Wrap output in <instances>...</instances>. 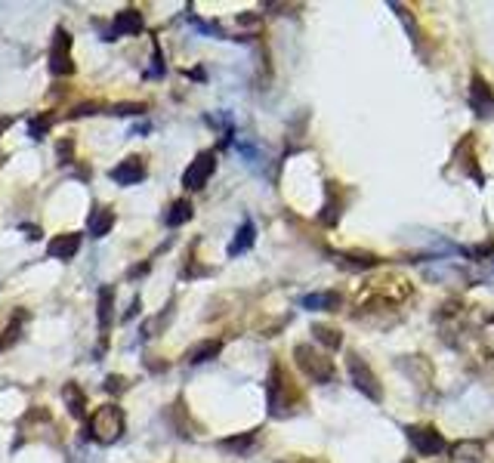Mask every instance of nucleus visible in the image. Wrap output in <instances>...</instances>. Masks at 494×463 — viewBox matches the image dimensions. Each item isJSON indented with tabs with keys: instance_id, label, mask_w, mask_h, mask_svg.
Segmentation results:
<instances>
[{
	"instance_id": "f257e3e1",
	"label": "nucleus",
	"mask_w": 494,
	"mask_h": 463,
	"mask_svg": "<svg viewBox=\"0 0 494 463\" xmlns=\"http://www.w3.org/2000/svg\"><path fill=\"white\" fill-rule=\"evenodd\" d=\"M86 429H90V438L99 444H111L121 438L124 432V411L117 405H102L96 414L90 417V423H86Z\"/></svg>"
},
{
	"instance_id": "f03ea898",
	"label": "nucleus",
	"mask_w": 494,
	"mask_h": 463,
	"mask_svg": "<svg viewBox=\"0 0 494 463\" xmlns=\"http://www.w3.org/2000/svg\"><path fill=\"white\" fill-rule=\"evenodd\" d=\"M294 358H296L300 370L309 377V380H315V383L333 380V364H331V358L321 355V352H315L312 346H303V343L294 346Z\"/></svg>"
},
{
	"instance_id": "7ed1b4c3",
	"label": "nucleus",
	"mask_w": 494,
	"mask_h": 463,
	"mask_svg": "<svg viewBox=\"0 0 494 463\" xmlns=\"http://www.w3.org/2000/svg\"><path fill=\"white\" fill-rule=\"evenodd\" d=\"M346 368H349V380H352V386H355L358 392L368 395L370 401H380L383 399L380 380H377V374L368 368V361H364L362 355H355V352H352V355L346 358Z\"/></svg>"
},
{
	"instance_id": "20e7f679",
	"label": "nucleus",
	"mask_w": 494,
	"mask_h": 463,
	"mask_svg": "<svg viewBox=\"0 0 494 463\" xmlns=\"http://www.w3.org/2000/svg\"><path fill=\"white\" fill-rule=\"evenodd\" d=\"M49 71L53 74H71L74 62H71V37L65 28H56V37L49 43Z\"/></svg>"
},
{
	"instance_id": "39448f33",
	"label": "nucleus",
	"mask_w": 494,
	"mask_h": 463,
	"mask_svg": "<svg viewBox=\"0 0 494 463\" xmlns=\"http://www.w3.org/2000/svg\"><path fill=\"white\" fill-rule=\"evenodd\" d=\"M213 170H216V158H213V152H201L189 167H185V173H183V185H185L189 191L204 189V185H207V179L213 176Z\"/></svg>"
},
{
	"instance_id": "423d86ee",
	"label": "nucleus",
	"mask_w": 494,
	"mask_h": 463,
	"mask_svg": "<svg viewBox=\"0 0 494 463\" xmlns=\"http://www.w3.org/2000/svg\"><path fill=\"white\" fill-rule=\"evenodd\" d=\"M408 442L414 444V451L423 457L442 454L445 451V438L436 432V426H408Z\"/></svg>"
},
{
	"instance_id": "0eeeda50",
	"label": "nucleus",
	"mask_w": 494,
	"mask_h": 463,
	"mask_svg": "<svg viewBox=\"0 0 494 463\" xmlns=\"http://www.w3.org/2000/svg\"><path fill=\"white\" fill-rule=\"evenodd\" d=\"M469 105L479 117H491L494 115V90L488 86V80L482 74H473L469 80Z\"/></svg>"
},
{
	"instance_id": "6e6552de",
	"label": "nucleus",
	"mask_w": 494,
	"mask_h": 463,
	"mask_svg": "<svg viewBox=\"0 0 494 463\" xmlns=\"http://www.w3.org/2000/svg\"><path fill=\"white\" fill-rule=\"evenodd\" d=\"M111 179L121 185H133V182H142L145 179V164H142V158H127L121 161V164L111 170Z\"/></svg>"
},
{
	"instance_id": "1a4fd4ad",
	"label": "nucleus",
	"mask_w": 494,
	"mask_h": 463,
	"mask_svg": "<svg viewBox=\"0 0 494 463\" xmlns=\"http://www.w3.org/2000/svg\"><path fill=\"white\" fill-rule=\"evenodd\" d=\"M78 250H80V235H78V232L56 235V238L49 241V247H47V253H49L53 259H71Z\"/></svg>"
},
{
	"instance_id": "9d476101",
	"label": "nucleus",
	"mask_w": 494,
	"mask_h": 463,
	"mask_svg": "<svg viewBox=\"0 0 494 463\" xmlns=\"http://www.w3.org/2000/svg\"><path fill=\"white\" fill-rule=\"evenodd\" d=\"M253 241H257V226H253L250 219H244L238 226V232H235L232 244H228V257H241L244 250H250Z\"/></svg>"
},
{
	"instance_id": "9b49d317",
	"label": "nucleus",
	"mask_w": 494,
	"mask_h": 463,
	"mask_svg": "<svg viewBox=\"0 0 494 463\" xmlns=\"http://www.w3.org/2000/svg\"><path fill=\"white\" fill-rule=\"evenodd\" d=\"M142 31V12L139 10H121L115 19V34H139Z\"/></svg>"
},
{
	"instance_id": "f8f14e48",
	"label": "nucleus",
	"mask_w": 494,
	"mask_h": 463,
	"mask_svg": "<svg viewBox=\"0 0 494 463\" xmlns=\"http://www.w3.org/2000/svg\"><path fill=\"white\" fill-rule=\"evenodd\" d=\"M222 352V343L220 340H201L198 346H191L189 349V364H201V361H210V358H216Z\"/></svg>"
},
{
	"instance_id": "ddd939ff",
	"label": "nucleus",
	"mask_w": 494,
	"mask_h": 463,
	"mask_svg": "<svg viewBox=\"0 0 494 463\" xmlns=\"http://www.w3.org/2000/svg\"><path fill=\"white\" fill-rule=\"evenodd\" d=\"M111 226H115V213H111L108 207H96L90 216V222H86V228H90V235H96V238H102V235L111 232Z\"/></svg>"
},
{
	"instance_id": "4468645a",
	"label": "nucleus",
	"mask_w": 494,
	"mask_h": 463,
	"mask_svg": "<svg viewBox=\"0 0 494 463\" xmlns=\"http://www.w3.org/2000/svg\"><path fill=\"white\" fill-rule=\"evenodd\" d=\"M479 460H482L479 442H457L451 448V463H479Z\"/></svg>"
},
{
	"instance_id": "2eb2a0df",
	"label": "nucleus",
	"mask_w": 494,
	"mask_h": 463,
	"mask_svg": "<svg viewBox=\"0 0 494 463\" xmlns=\"http://www.w3.org/2000/svg\"><path fill=\"white\" fill-rule=\"evenodd\" d=\"M111 309H115V287H102L99 290V327L108 331L111 324Z\"/></svg>"
},
{
	"instance_id": "dca6fc26",
	"label": "nucleus",
	"mask_w": 494,
	"mask_h": 463,
	"mask_svg": "<svg viewBox=\"0 0 494 463\" xmlns=\"http://www.w3.org/2000/svg\"><path fill=\"white\" fill-rule=\"evenodd\" d=\"M312 333H315V340L318 343H325L327 349H340V343H343V337H340V331L337 327H327V324H312Z\"/></svg>"
},
{
	"instance_id": "f3484780",
	"label": "nucleus",
	"mask_w": 494,
	"mask_h": 463,
	"mask_svg": "<svg viewBox=\"0 0 494 463\" xmlns=\"http://www.w3.org/2000/svg\"><path fill=\"white\" fill-rule=\"evenodd\" d=\"M340 294H309L303 296V309H337Z\"/></svg>"
},
{
	"instance_id": "a211bd4d",
	"label": "nucleus",
	"mask_w": 494,
	"mask_h": 463,
	"mask_svg": "<svg viewBox=\"0 0 494 463\" xmlns=\"http://www.w3.org/2000/svg\"><path fill=\"white\" fill-rule=\"evenodd\" d=\"M185 219H191V204L189 201H173L170 213H167V226H183Z\"/></svg>"
},
{
	"instance_id": "6ab92c4d",
	"label": "nucleus",
	"mask_w": 494,
	"mask_h": 463,
	"mask_svg": "<svg viewBox=\"0 0 494 463\" xmlns=\"http://www.w3.org/2000/svg\"><path fill=\"white\" fill-rule=\"evenodd\" d=\"M65 401H68V411L74 414V417H84V392H80L78 386H65Z\"/></svg>"
},
{
	"instance_id": "aec40b11",
	"label": "nucleus",
	"mask_w": 494,
	"mask_h": 463,
	"mask_svg": "<svg viewBox=\"0 0 494 463\" xmlns=\"http://www.w3.org/2000/svg\"><path fill=\"white\" fill-rule=\"evenodd\" d=\"M253 438H257V432H244V436H235V438H222L220 448L222 451H247L253 444Z\"/></svg>"
},
{
	"instance_id": "412c9836",
	"label": "nucleus",
	"mask_w": 494,
	"mask_h": 463,
	"mask_svg": "<svg viewBox=\"0 0 494 463\" xmlns=\"http://www.w3.org/2000/svg\"><path fill=\"white\" fill-rule=\"evenodd\" d=\"M395 12H399V19L405 22V28H408V34H411V40L417 43L420 40V28H417V22H414V16H411V10L408 6H392Z\"/></svg>"
},
{
	"instance_id": "4be33fe9",
	"label": "nucleus",
	"mask_w": 494,
	"mask_h": 463,
	"mask_svg": "<svg viewBox=\"0 0 494 463\" xmlns=\"http://www.w3.org/2000/svg\"><path fill=\"white\" fill-rule=\"evenodd\" d=\"M49 123H53V117H49V115H43V117H37V121H31V136H37V139H40L43 130H47Z\"/></svg>"
},
{
	"instance_id": "5701e85b",
	"label": "nucleus",
	"mask_w": 494,
	"mask_h": 463,
	"mask_svg": "<svg viewBox=\"0 0 494 463\" xmlns=\"http://www.w3.org/2000/svg\"><path fill=\"white\" fill-rule=\"evenodd\" d=\"M56 152H59V161L62 164H68V161H71V142H59V148H56Z\"/></svg>"
},
{
	"instance_id": "b1692460",
	"label": "nucleus",
	"mask_w": 494,
	"mask_h": 463,
	"mask_svg": "<svg viewBox=\"0 0 494 463\" xmlns=\"http://www.w3.org/2000/svg\"><path fill=\"white\" fill-rule=\"evenodd\" d=\"M121 383H124L121 377H108V389H111V392H121V389H124Z\"/></svg>"
}]
</instances>
